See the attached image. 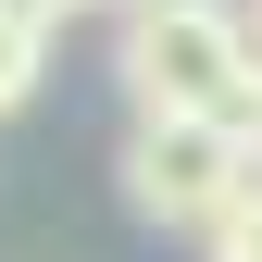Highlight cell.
<instances>
[{
    "label": "cell",
    "mask_w": 262,
    "mask_h": 262,
    "mask_svg": "<svg viewBox=\"0 0 262 262\" xmlns=\"http://www.w3.org/2000/svg\"><path fill=\"white\" fill-rule=\"evenodd\" d=\"M237 138H250V162H262V100H250V125H237Z\"/></svg>",
    "instance_id": "6"
},
{
    "label": "cell",
    "mask_w": 262,
    "mask_h": 262,
    "mask_svg": "<svg viewBox=\"0 0 262 262\" xmlns=\"http://www.w3.org/2000/svg\"><path fill=\"white\" fill-rule=\"evenodd\" d=\"M237 13H250V38H262V0H237Z\"/></svg>",
    "instance_id": "8"
},
{
    "label": "cell",
    "mask_w": 262,
    "mask_h": 262,
    "mask_svg": "<svg viewBox=\"0 0 262 262\" xmlns=\"http://www.w3.org/2000/svg\"><path fill=\"white\" fill-rule=\"evenodd\" d=\"M62 13H75V0H0V25H25V38H50Z\"/></svg>",
    "instance_id": "5"
},
{
    "label": "cell",
    "mask_w": 262,
    "mask_h": 262,
    "mask_svg": "<svg viewBox=\"0 0 262 262\" xmlns=\"http://www.w3.org/2000/svg\"><path fill=\"white\" fill-rule=\"evenodd\" d=\"M200 250H212V262H262V187H250V200H237V212H225V225H212V237H200Z\"/></svg>",
    "instance_id": "4"
},
{
    "label": "cell",
    "mask_w": 262,
    "mask_h": 262,
    "mask_svg": "<svg viewBox=\"0 0 262 262\" xmlns=\"http://www.w3.org/2000/svg\"><path fill=\"white\" fill-rule=\"evenodd\" d=\"M138 125H250L262 100V38L237 0H138L113 50Z\"/></svg>",
    "instance_id": "1"
},
{
    "label": "cell",
    "mask_w": 262,
    "mask_h": 262,
    "mask_svg": "<svg viewBox=\"0 0 262 262\" xmlns=\"http://www.w3.org/2000/svg\"><path fill=\"white\" fill-rule=\"evenodd\" d=\"M75 13H138V0H75Z\"/></svg>",
    "instance_id": "7"
},
{
    "label": "cell",
    "mask_w": 262,
    "mask_h": 262,
    "mask_svg": "<svg viewBox=\"0 0 262 262\" xmlns=\"http://www.w3.org/2000/svg\"><path fill=\"white\" fill-rule=\"evenodd\" d=\"M38 62H50V38L0 25V113H25V100H38Z\"/></svg>",
    "instance_id": "3"
},
{
    "label": "cell",
    "mask_w": 262,
    "mask_h": 262,
    "mask_svg": "<svg viewBox=\"0 0 262 262\" xmlns=\"http://www.w3.org/2000/svg\"><path fill=\"white\" fill-rule=\"evenodd\" d=\"M250 187H262V162L237 125H125V200L162 237H212Z\"/></svg>",
    "instance_id": "2"
}]
</instances>
